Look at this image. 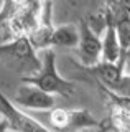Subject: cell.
<instances>
[{
	"label": "cell",
	"instance_id": "cell-1",
	"mask_svg": "<svg viewBox=\"0 0 130 132\" xmlns=\"http://www.w3.org/2000/svg\"><path fill=\"white\" fill-rule=\"evenodd\" d=\"M43 51L44 53L41 60V68L36 73L23 74L22 82L35 84L50 94H59L64 97H71L76 93V86L72 81L64 79L59 74L58 68H56V53L53 51V46L43 50Z\"/></svg>",
	"mask_w": 130,
	"mask_h": 132
},
{
	"label": "cell",
	"instance_id": "cell-2",
	"mask_svg": "<svg viewBox=\"0 0 130 132\" xmlns=\"http://www.w3.org/2000/svg\"><path fill=\"white\" fill-rule=\"evenodd\" d=\"M0 56L18 64V69L26 71V74L36 73L41 68V60L36 56V50L30 43L28 35H18L0 43Z\"/></svg>",
	"mask_w": 130,
	"mask_h": 132
},
{
	"label": "cell",
	"instance_id": "cell-3",
	"mask_svg": "<svg viewBox=\"0 0 130 132\" xmlns=\"http://www.w3.org/2000/svg\"><path fill=\"white\" fill-rule=\"evenodd\" d=\"M0 116L8 122L12 130H22V132H35V130H48V127L41 124L33 116L20 111L15 106L13 101H10L5 94L0 91Z\"/></svg>",
	"mask_w": 130,
	"mask_h": 132
},
{
	"label": "cell",
	"instance_id": "cell-4",
	"mask_svg": "<svg viewBox=\"0 0 130 132\" xmlns=\"http://www.w3.org/2000/svg\"><path fill=\"white\" fill-rule=\"evenodd\" d=\"M79 28V41H78V56L81 66H92L97 61H100V36L89 27L87 20L82 18L78 25Z\"/></svg>",
	"mask_w": 130,
	"mask_h": 132
},
{
	"label": "cell",
	"instance_id": "cell-5",
	"mask_svg": "<svg viewBox=\"0 0 130 132\" xmlns=\"http://www.w3.org/2000/svg\"><path fill=\"white\" fill-rule=\"evenodd\" d=\"M13 102L23 109L30 111H48L56 106L54 94L46 93L41 88L30 84V82H22V86L17 89Z\"/></svg>",
	"mask_w": 130,
	"mask_h": 132
},
{
	"label": "cell",
	"instance_id": "cell-6",
	"mask_svg": "<svg viewBox=\"0 0 130 132\" xmlns=\"http://www.w3.org/2000/svg\"><path fill=\"white\" fill-rule=\"evenodd\" d=\"M124 64H125V55L122 56L119 61H115V63L100 60L92 66H82V68L91 73L102 86L117 91L122 84V79H124V76H122Z\"/></svg>",
	"mask_w": 130,
	"mask_h": 132
},
{
	"label": "cell",
	"instance_id": "cell-7",
	"mask_svg": "<svg viewBox=\"0 0 130 132\" xmlns=\"http://www.w3.org/2000/svg\"><path fill=\"white\" fill-rule=\"evenodd\" d=\"M100 60L104 61H119L122 56L125 55L120 48L119 43V36H117V30H115V15H114L112 8H107V23L104 28V36L100 38Z\"/></svg>",
	"mask_w": 130,
	"mask_h": 132
},
{
	"label": "cell",
	"instance_id": "cell-8",
	"mask_svg": "<svg viewBox=\"0 0 130 132\" xmlns=\"http://www.w3.org/2000/svg\"><path fill=\"white\" fill-rule=\"evenodd\" d=\"M79 41V28L74 23H66L53 28L51 35V46H63V48H74Z\"/></svg>",
	"mask_w": 130,
	"mask_h": 132
},
{
	"label": "cell",
	"instance_id": "cell-9",
	"mask_svg": "<svg viewBox=\"0 0 130 132\" xmlns=\"http://www.w3.org/2000/svg\"><path fill=\"white\" fill-rule=\"evenodd\" d=\"M104 129V124H100L86 107L79 109H69V124L68 130H78V129Z\"/></svg>",
	"mask_w": 130,
	"mask_h": 132
},
{
	"label": "cell",
	"instance_id": "cell-10",
	"mask_svg": "<svg viewBox=\"0 0 130 132\" xmlns=\"http://www.w3.org/2000/svg\"><path fill=\"white\" fill-rule=\"evenodd\" d=\"M53 23H41L40 22L36 27L28 33L30 43L33 45L35 50H46L51 48V35H53Z\"/></svg>",
	"mask_w": 130,
	"mask_h": 132
},
{
	"label": "cell",
	"instance_id": "cell-11",
	"mask_svg": "<svg viewBox=\"0 0 130 132\" xmlns=\"http://www.w3.org/2000/svg\"><path fill=\"white\" fill-rule=\"evenodd\" d=\"M41 112L46 114V121H48L51 129L68 130V124H69V109H64V107H51V109L41 111Z\"/></svg>",
	"mask_w": 130,
	"mask_h": 132
},
{
	"label": "cell",
	"instance_id": "cell-12",
	"mask_svg": "<svg viewBox=\"0 0 130 132\" xmlns=\"http://www.w3.org/2000/svg\"><path fill=\"white\" fill-rule=\"evenodd\" d=\"M114 15H115V12H114ZM115 30H117V36H119L120 48L125 53L130 48V15L125 13H122L120 16L115 15Z\"/></svg>",
	"mask_w": 130,
	"mask_h": 132
},
{
	"label": "cell",
	"instance_id": "cell-13",
	"mask_svg": "<svg viewBox=\"0 0 130 132\" xmlns=\"http://www.w3.org/2000/svg\"><path fill=\"white\" fill-rule=\"evenodd\" d=\"M117 7L122 13L130 15V0H117Z\"/></svg>",
	"mask_w": 130,
	"mask_h": 132
},
{
	"label": "cell",
	"instance_id": "cell-14",
	"mask_svg": "<svg viewBox=\"0 0 130 132\" xmlns=\"http://www.w3.org/2000/svg\"><path fill=\"white\" fill-rule=\"evenodd\" d=\"M125 58H128V60H130V48L127 50V51H125Z\"/></svg>",
	"mask_w": 130,
	"mask_h": 132
}]
</instances>
